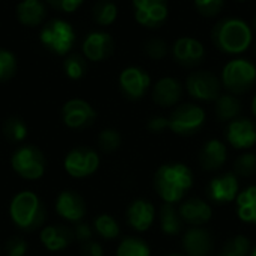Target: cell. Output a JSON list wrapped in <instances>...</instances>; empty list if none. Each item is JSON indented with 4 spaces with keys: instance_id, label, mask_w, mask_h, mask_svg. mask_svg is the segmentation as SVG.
<instances>
[{
    "instance_id": "cell-33",
    "label": "cell",
    "mask_w": 256,
    "mask_h": 256,
    "mask_svg": "<svg viewBox=\"0 0 256 256\" xmlns=\"http://www.w3.org/2000/svg\"><path fill=\"white\" fill-rule=\"evenodd\" d=\"M234 174L240 178H249L256 174V154L252 152H243L234 160Z\"/></svg>"
},
{
    "instance_id": "cell-23",
    "label": "cell",
    "mask_w": 256,
    "mask_h": 256,
    "mask_svg": "<svg viewBox=\"0 0 256 256\" xmlns=\"http://www.w3.org/2000/svg\"><path fill=\"white\" fill-rule=\"evenodd\" d=\"M39 240L48 252H62L75 242V237L74 231L63 225H48L40 230Z\"/></svg>"
},
{
    "instance_id": "cell-2",
    "label": "cell",
    "mask_w": 256,
    "mask_h": 256,
    "mask_svg": "<svg viewBox=\"0 0 256 256\" xmlns=\"http://www.w3.org/2000/svg\"><path fill=\"white\" fill-rule=\"evenodd\" d=\"M9 218L20 231L33 232L44 225L46 210L38 194L21 190L9 202Z\"/></svg>"
},
{
    "instance_id": "cell-4",
    "label": "cell",
    "mask_w": 256,
    "mask_h": 256,
    "mask_svg": "<svg viewBox=\"0 0 256 256\" xmlns=\"http://www.w3.org/2000/svg\"><path fill=\"white\" fill-rule=\"evenodd\" d=\"M10 166L14 172L24 180H39L46 170V159L36 146H21L10 156Z\"/></svg>"
},
{
    "instance_id": "cell-46",
    "label": "cell",
    "mask_w": 256,
    "mask_h": 256,
    "mask_svg": "<svg viewBox=\"0 0 256 256\" xmlns=\"http://www.w3.org/2000/svg\"><path fill=\"white\" fill-rule=\"evenodd\" d=\"M249 256H256V246H255V248H252V250H250Z\"/></svg>"
},
{
    "instance_id": "cell-37",
    "label": "cell",
    "mask_w": 256,
    "mask_h": 256,
    "mask_svg": "<svg viewBox=\"0 0 256 256\" xmlns=\"http://www.w3.org/2000/svg\"><path fill=\"white\" fill-rule=\"evenodd\" d=\"M144 51H146V54L150 58H153V60H162L168 54V45H166V42L164 39L153 38V39H150V40L146 42Z\"/></svg>"
},
{
    "instance_id": "cell-40",
    "label": "cell",
    "mask_w": 256,
    "mask_h": 256,
    "mask_svg": "<svg viewBox=\"0 0 256 256\" xmlns=\"http://www.w3.org/2000/svg\"><path fill=\"white\" fill-rule=\"evenodd\" d=\"M72 231H74L75 242H78L80 244L93 240V228H92L88 224H86V222H78V224H75V228H74Z\"/></svg>"
},
{
    "instance_id": "cell-27",
    "label": "cell",
    "mask_w": 256,
    "mask_h": 256,
    "mask_svg": "<svg viewBox=\"0 0 256 256\" xmlns=\"http://www.w3.org/2000/svg\"><path fill=\"white\" fill-rule=\"evenodd\" d=\"M242 111H243V104L236 94L225 93V94H220L214 100V112L219 122L230 123L238 118Z\"/></svg>"
},
{
    "instance_id": "cell-43",
    "label": "cell",
    "mask_w": 256,
    "mask_h": 256,
    "mask_svg": "<svg viewBox=\"0 0 256 256\" xmlns=\"http://www.w3.org/2000/svg\"><path fill=\"white\" fill-rule=\"evenodd\" d=\"M80 255L81 256H104V246L99 242L90 240L80 244Z\"/></svg>"
},
{
    "instance_id": "cell-24",
    "label": "cell",
    "mask_w": 256,
    "mask_h": 256,
    "mask_svg": "<svg viewBox=\"0 0 256 256\" xmlns=\"http://www.w3.org/2000/svg\"><path fill=\"white\" fill-rule=\"evenodd\" d=\"M16 16L22 26L36 27L46 16V8L42 0H21L16 6Z\"/></svg>"
},
{
    "instance_id": "cell-35",
    "label": "cell",
    "mask_w": 256,
    "mask_h": 256,
    "mask_svg": "<svg viewBox=\"0 0 256 256\" xmlns=\"http://www.w3.org/2000/svg\"><path fill=\"white\" fill-rule=\"evenodd\" d=\"M63 69H64V74L69 80H80L86 74V62L81 56L78 54H70L64 58L63 62Z\"/></svg>"
},
{
    "instance_id": "cell-22",
    "label": "cell",
    "mask_w": 256,
    "mask_h": 256,
    "mask_svg": "<svg viewBox=\"0 0 256 256\" xmlns=\"http://www.w3.org/2000/svg\"><path fill=\"white\" fill-rule=\"evenodd\" d=\"M114 51V40L106 32H92L82 42L84 57L92 62H102Z\"/></svg>"
},
{
    "instance_id": "cell-19",
    "label": "cell",
    "mask_w": 256,
    "mask_h": 256,
    "mask_svg": "<svg viewBox=\"0 0 256 256\" xmlns=\"http://www.w3.org/2000/svg\"><path fill=\"white\" fill-rule=\"evenodd\" d=\"M183 84L172 76H164L156 81L152 90V99L158 106L170 108L178 105L183 98Z\"/></svg>"
},
{
    "instance_id": "cell-21",
    "label": "cell",
    "mask_w": 256,
    "mask_h": 256,
    "mask_svg": "<svg viewBox=\"0 0 256 256\" xmlns=\"http://www.w3.org/2000/svg\"><path fill=\"white\" fill-rule=\"evenodd\" d=\"M204 45L194 38H180L172 46V57L177 63L186 68H194L204 60Z\"/></svg>"
},
{
    "instance_id": "cell-45",
    "label": "cell",
    "mask_w": 256,
    "mask_h": 256,
    "mask_svg": "<svg viewBox=\"0 0 256 256\" xmlns=\"http://www.w3.org/2000/svg\"><path fill=\"white\" fill-rule=\"evenodd\" d=\"M166 256H188L186 254H183V252H172V254H168Z\"/></svg>"
},
{
    "instance_id": "cell-38",
    "label": "cell",
    "mask_w": 256,
    "mask_h": 256,
    "mask_svg": "<svg viewBox=\"0 0 256 256\" xmlns=\"http://www.w3.org/2000/svg\"><path fill=\"white\" fill-rule=\"evenodd\" d=\"M225 0H195L196 10L204 16H216L222 8Z\"/></svg>"
},
{
    "instance_id": "cell-7",
    "label": "cell",
    "mask_w": 256,
    "mask_h": 256,
    "mask_svg": "<svg viewBox=\"0 0 256 256\" xmlns=\"http://www.w3.org/2000/svg\"><path fill=\"white\" fill-rule=\"evenodd\" d=\"M39 39H40V44L50 51L58 56H66L74 45L75 32H74V27L68 21L52 20L42 27L39 33Z\"/></svg>"
},
{
    "instance_id": "cell-28",
    "label": "cell",
    "mask_w": 256,
    "mask_h": 256,
    "mask_svg": "<svg viewBox=\"0 0 256 256\" xmlns=\"http://www.w3.org/2000/svg\"><path fill=\"white\" fill-rule=\"evenodd\" d=\"M116 256H152L150 244L135 236L124 237L117 246Z\"/></svg>"
},
{
    "instance_id": "cell-47",
    "label": "cell",
    "mask_w": 256,
    "mask_h": 256,
    "mask_svg": "<svg viewBox=\"0 0 256 256\" xmlns=\"http://www.w3.org/2000/svg\"><path fill=\"white\" fill-rule=\"evenodd\" d=\"M254 27H255V30H256V16H255V20H254Z\"/></svg>"
},
{
    "instance_id": "cell-34",
    "label": "cell",
    "mask_w": 256,
    "mask_h": 256,
    "mask_svg": "<svg viewBox=\"0 0 256 256\" xmlns=\"http://www.w3.org/2000/svg\"><path fill=\"white\" fill-rule=\"evenodd\" d=\"M98 146L104 153H114L122 146V135L112 128H106L98 135Z\"/></svg>"
},
{
    "instance_id": "cell-44",
    "label": "cell",
    "mask_w": 256,
    "mask_h": 256,
    "mask_svg": "<svg viewBox=\"0 0 256 256\" xmlns=\"http://www.w3.org/2000/svg\"><path fill=\"white\" fill-rule=\"evenodd\" d=\"M250 110H252V114H254V117L256 118V94L254 96V99H252V104H250Z\"/></svg>"
},
{
    "instance_id": "cell-6",
    "label": "cell",
    "mask_w": 256,
    "mask_h": 256,
    "mask_svg": "<svg viewBox=\"0 0 256 256\" xmlns=\"http://www.w3.org/2000/svg\"><path fill=\"white\" fill-rule=\"evenodd\" d=\"M170 130L182 136H192L200 132L207 120L204 108L196 104H180L168 117Z\"/></svg>"
},
{
    "instance_id": "cell-11",
    "label": "cell",
    "mask_w": 256,
    "mask_h": 256,
    "mask_svg": "<svg viewBox=\"0 0 256 256\" xmlns=\"http://www.w3.org/2000/svg\"><path fill=\"white\" fill-rule=\"evenodd\" d=\"M118 86L124 98L130 100H140L148 92L152 86V78L142 68L129 66L122 70L118 76Z\"/></svg>"
},
{
    "instance_id": "cell-39",
    "label": "cell",
    "mask_w": 256,
    "mask_h": 256,
    "mask_svg": "<svg viewBox=\"0 0 256 256\" xmlns=\"http://www.w3.org/2000/svg\"><path fill=\"white\" fill-rule=\"evenodd\" d=\"M28 250V244L22 237H10L4 244L6 256H26Z\"/></svg>"
},
{
    "instance_id": "cell-13",
    "label": "cell",
    "mask_w": 256,
    "mask_h": 256,
    "mask_svg": "<svg viewBox=\"0 0 256 256\" xmlns=\"http://www.w3.org/2000/svg\"><path fill=\"white\" fill-rule=\"evenodd\" d=\"M62 120L69 129H86L96 120V111L84 99H70L62 106Z\"/></svg>"
},
{
    "instance_id": "cell-9",
    "label": "cell",
    "mask_w": 256,
    "mask_h": 256,
    "mask_svg": "<svg viewBox=\"0 0 256 256\" xmlns=\"http://www.w3.org/2000/svg\"><path fill=\"white\" fill-rule=\"evenodd\" d=\"M189 96L201 102H214L220 96V80L208 70H195L186 80Z\"/></svg>"
},
{
    "instance_id": "cell-29",
    "label": "cell",
    "mask_w": 256,
    "mask_h": 256,
    "mask_svg": "<svg viewBox=\"0 0 256 256\" xmlns=\"http://www.w3.org/2000/svg\"><path fill=\"white\" fill-rule=\"evenodd\" d=\"M2 132H3V136H4V140L8 142L18 144V142H22L27 138L28 129H27V124H26V122L22 118L9 117V118L4 120Z\"/></svg>"
},
{
    "instance_id": "cell-18",
    "label": "cell",
    "mask_w": 256,
    "mask_h": 256,
    "mask_svg": "<svg viewBox=\"0 0 256 256\" xmlns=\"http://www.w3.org/2000/svg\"><path fill=\"white\" fill-rule=\"evenodd\" d=\"M54 208H56V213L63 220H68L70 224L82 222V219L87 213V206H86L84 198L75 190L60 192L56 198Z\"/></svg>"
},
{
    "instance_id": "cell-8",
    "label": "cell",
    "mask_w": 256,
    "mask_h": 256,
    "mask_svg": "<svg viewBox=\"0 0 256 256\" xmlns=\"http://www.w3.org/2000/svg\"><path fill=\"white\" fill-rule=\"evenodd\" d=\"M99 153L87 146L72 148L63 160V168L72 178H87L99 170Z\"/></svg>"
},
{
    "instance_id": "cell-31",
    "label": "cell",
    "mask_w": 256,
    "mask_h": 256,
    "mask_svg": "<svg viewBox=\"0 0 256 256\" xmlns=\"http://www.w3.org/2000/svg\"><path fill=\"white\" fill-rule=\"evenodd\" d=\"M250 250H252L250 240L243 234H237L224 243L219 256H249Z\"/></svg>"
},
{
    "instance_id": "cell-1",
    "label": "cell",
    "mask_w": 256,
    "mask_h": 256,
    "mask_svg": "<svg viewBox=\"0 0 256 256\" xmlns=\"http://www.w3.org/2000/svg\"><path fill=\"white\" fill-rule=\"evenodd\" d=\"M195 182L194 171L180 162L160 165L153 177V188L158 196L166 204H180Z\"/></svg>"
},
{
    "instance_id": "cell-17",
    "label": "cell",
    "mask_w": 256,
    "mask_h": 256,
    "mask_svg": "<svg viewBox=\"0 0 256 256\" xmlns=\"http://www.w3.org/2000/svg\"><path fill=\"white\" fill-rule=\"evenodd\" d=\"M213 248V236L204 226H190L182 234V250L188 256H210Z\"/></svg>"
},
{
    "instance_id": "cell-25",
    "label": "cell",
    "mask_w": 256,
    "mask_h": 256,
    "mask_svg": "<svg viewBox=\"0 0 256 256\" xmlns=\"http://www.w3.org/2000/svg\"><path fill=\"white\" fill-rule=\"evenodd\" d=\"M158 219H159V226L160 231L168 236V237H177L182 236L184 222L178 213V208L174 207V204H166L164 202L158 212Z\"/></svg>"
},
{
    "instance_id": "cell-41",
    "label": "cell",
    "mask_w": 256,
    "mask_h": 256,
    "mask_svg": "<svg viewBox=\"0 0 256 256\" xmlns=\"http://www.w3.org/2000/svg\"><path fill=\"white\" fill-rule=\"evenodd\" d=\"M147 129L152 134H162L166 129H170V120L168 117H164V116H153L147 122Z\"/></svg>"
},
{
    "instance_id": "cell-16",
    "label": "cell",
    "mask_w": 256,
    "mask_h": 256,
    "mask_svg": "<svg viewBox=\"0 0 256 256\" xmlns=\"http://www.w3.org/2000/svg\"><path fill=\"white\" fill-rule=\"evenodd\" d=\"M178 213L189 226H204L213 218V208L210 202L201 196L184 198L178 206Z\"/></svg>"
},
{
    "instance_id": "cell-15",
    "label": "cell",
    "mask_w": 256,
    "mask_h": 256,
    "mask_svg": "<svg viewBox=\"0 0 256 256\" xmlns=\"http://www.w3.org/2000/svg\"><path fill=\"white\" fill-rule=\"evenodd\" d=\"M124 216H126V224L134 231L146 232L153 226L158 218V212L152 201L146 198H136L128 206Z\"/></svg>"
},
{
    "instance_id": "cell-20",
    "label": "cell",
    "mask_w": 256,
    "mask_h": 256,
    "mask_svg": "<svg viewBox=\"0 0 256 256\" xmlns=\"http://www.w3.org/2000/svg\"><path fill=\"white\" fill-rule=\"evenodd\" d=\"M200 165L207 172L220 171L228 160V148L224 141L218 138L207 140L200 150Z\"/></svg>"
},
{
    "instance_id": "cell-30",
    "label": "cell",
    "mask_w": 256,
    "mask_h": 256,
    "mask_svg": "<svg viewBox=\"0 0 256 256\" xmlns=\"http://www.w3.org/2000/svg\"><path fill=\"white\" fill-rule=\"evenodd\" d=\"M93 230L104 240H114L120 236V225H118L117 219L106 213L99 214L93 220Z\"/></svg>"
},
{
    "instance_id": "cell-3",
    "label": "cell",
    "mask_w": 256,
    "mask_h": 256,
    "mask_svg": "<svg viewBox=\"0 0 256 256\" xmlns=\"http://www.w3.org/2000/svg\"><path fill=\"white\" fill-rule=\"evenodd\" d=\"M212 40L225 54H242L252 45L254 34L244 20L224 18L213 27Z\"/></svg>"
},
{
    "instance_id": "cell-36",
    "label": "cell",
    "mask_w": 256,
    "mask_h": 256,
    "mask_svg": "<svg viewBox=\"0 0 256 256\" xmlns=\"http://www.w3.org/2000/svg\"><path fill=\"white\" fill-rule=\"evenodd\" d=\"M16 70V58L14 52L0 48V82L10 80Z\"/></svg>"
},
{
    "instance_id": "cell-14",
    "label": "cell",
    "mask_w": 256,
    "mask_h": 256,
    "mask_svg": "<svg viewBox=\"0 0 256 256\" xmlns=\"http://www.w3.org/2000/svg\"><path fill=\"white\" fill-rule=\"evenodd\" d=\"M135 20L148 28L160 27L168 18V0H132Z\"/></svg>"
},
{
    "instance_id": "cell-5",
    "label": "cell",
    "mask_w": 256,
    "mask_h": 256,
    "mask_svg": "<svg viewBox=\"0 0 256 256\" xmlns=\"http://www.w3.org/2000/svg\"><path fill=\"white\" fill-rule=\"evenodd\" d=\"M256 82V66L246 58H236L225 64L222 70V84L231 94L249 92Z\"/></svg>"
},
{
    "instance_id": "cell-12",
    "label": "cell",
    "mask_w": 256,
    "mask_h": 256,
    "mask_svg": "<svg viewBox=\"0 0 256 256\" xmlns=\"http://www.w3.org/2000/svg\"><path fill=\"white\" fill-rule=\"evenodd\" d=\"M225 136L232 148L249 152L256 146V123L248 117H238L228 123Z\"/></svg>"
},
{
    "instance_id": "cell-32",
    "label": "cell",
    "mask_w": 256,
    "mask_h": 256,
    "mask_svg": "<svg viewBox=\"0 0 256 256\" xmlns=\"http://www.w3.org/2000/svg\"><path fill=\"white\" fill-rule=\"evenodd\" d=\"M117 18V6L112 0H99L93 6V20L99 26H111Z\"/></svg>"
},
{
    "instance_id": "cell-42",
    "label": "cell",
    "mask_w": 256,
    "mask_h": 256,
    "mask_svg": "<svg viewBox=\"0 0 256 256\" xmlns=\"http://www.w3.org/2000/svg\"><path fill=\"white\" fill-rule=\"evenodd\" d=\"M52 8L62 10V12H66V14H72L75 12L84 0H46Z\"/></svg>"
},
{
    "instance_id": "cell-26",
    "label": "cell",
    "mask_w": 256,
    "mask_h": 256,
    "mask_svg": "<svg viewBox=\"0 0 256 256\" xmlns=\"http://www.w3.org/2000/svg\"><path fill=\"white\" fill-rule=\"evenodd\" d=\"M236 213L243 224L256 225V186L240 190L236 200Z\"/></svg>"
},
{
    "instance_id": "cell-49",
    "label": "cell",
    "mask_w": 256,
    "mask_h": 256,
    "mask_svg": "<svg viewBox=\"0 0 256 256\" xmlns=\"http://www.w3.org/2000/svg\"><path fill=\"white\" fill-rule=\"evenodd\" d=\"M255 54H256V46H255Z\"/></svg>"
},
{
    "instance_id": "cell-48",
    "label": "cell",
    "mask_w": 256,
    "mask_h": 256,
    "mask_svg": "<svg viewBox=\"0 0 256 256\" xmlns=\"http://www.w3.org/2000/svg\"><path fill=\"white\" fill-rule=\"evenodd\" d=\"M236 2H248V0H236Z\"/></svg>"
},
{
    "instance_id": "cell-10",
    "label": "cell",
    "mask_w": 256,
    "mask_h": 256,
    "mask_svg": "<svg viewBox=\"0 0 256 256\" xmlns=\"http://www.w3.org/2000/svg\"><path fill=\"white\" fill-rule=\"evenodd\" d=\"M207 200L214 204L225 206L237 200L240 194V178L232 172H222L214 176L206 189Z\"/></svg>"
}]
</instances>
